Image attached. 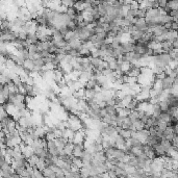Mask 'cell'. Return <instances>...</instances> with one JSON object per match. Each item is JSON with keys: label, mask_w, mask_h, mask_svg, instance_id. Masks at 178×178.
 Listing matches in <instances>:
<instances>
[{"label": "cell", "mask_w": 178, "mask_h": 178, "mask_svg": "<svg viewBox=\"0 0 178 178\" xmlns=\"http://www.w3.org/2000/svg\"><path fill=\"white\" fill-rule=\"evenodd\" d=\"M85 139V131H83L82 129H80V130H77V131L74 132V135L72 137L71 142L73 143V144H83Z\"/></svg>", "instance_id": "1"}, {"label": "cell", "mask_w": 178, "mask_h": 178, "mask_svg": "<svg viewBox=\"0 0 178 178\" xmlns=\"http://www.w3.org/2000/svg\"><path fill=\"white\" fill-rule=\"evenodd\" d=\"M85 151V146L83 144H74L73 146V151H72V155L80 157Z\"/></svg>", "instance_id": "2"}, {"label": "cell", "mask_w": 178, "mask_h": 178, "mask_svg": "<svg viewBox=\"0 0 178 178\" xmlns=\"http://www.w3.org/2000/svg\"><path fill=\"white\" fill-rule=\"evenodd\" d=\"M125 145H126V140L124 139L122 135H120V134H117L115 137V146L117 147V148L119 149H123L125 148Z\"/></svg>", "instance_id": "3"}, {"label": "cell", "mask_w": 178, "mask_h": 178, "mask_svg": "<svg viewBox=\"0 0 178 178\" xmlns=\"http://www.w3.org/2000/svg\"><path fill=\"white\" fill-rule=\"evenodd\" d=\"M47 151H48L49 153H51L52 155H58V150L56 145H55L54 140L47 142Z\"/></svg>", "instance_id": "4"}, {"label": "cell", "mask_w": 178, "mask_h": 178, "mask_svg": "<svg viewBox=\"0 0 178 178\" xmlns=\"http://www.w3.org/2000/svg\"><path fill=\"white\" fill-rule=\"evenodd\" d=\"M22 67L26 70V71L29 73L30 71H32L33 68H35V63H33L32 60H29V58H26V60H23ZM29 75V74H28Z\"/></svg>", "instance_id": "5"}, {"label": "cell", "mask_w": 178, "mask_h": 178, "mask_svg": "<svg viewBox=\"0 0 178 178\" xmlns=\"http://www.w3.org/2000/svg\"><path fill=\"white\" fill-rule=\"evenodd\" d=\"M70 47H71V49H75V50H78L80 49L82 47V42L80 41L79 39H74V40H72V41L68 42Z\"/></svg>", "instance_id": "6"}, {"label": "cell", "mask_w": 178, "mask_h": 178, "mask_svg": "<svg viewBox=\"0 0 178 178\" xmlns=\"http://www.w3.org/2000/svg\"><path fill=\"white\" fill-rule=\"evenodd\" d=\"M134 43L133 41H129V42H125V43H122L121 46L124 49V52H131L133 51V47H134Z\"/></svg>", "instance_id": "7"}, {"label": "cell", "mask_w": 178, "mask_h": 178, "mask_svg": "<svg viewBox=\"0 0 178 178\" xmlns=\"http://www.w3.org/2000/svg\"><path fill=\"white\" fill-rule=\"evenodd\" d=\"M144 128H145V123L140 119H137L134 122H132V129H134V130L139 131V130H142Z\"/></svg>", "instance_id": "8"}, {"label": "cell", "mask_w": 178, "mask_h": 178, "mask_svg": "<svg viewBox=\"0 0 178 178\" xmlns=\"http://www.w3.org/2000/svg\"><path fill=\"white\" fill-rule=\"evenodd\" d=\"M74 132L75 131H73L72 129L66 127V128L63 129V135H62V137H64L65 139H67L68 141H70V142H71L72 137H73V135H74Z\"/></svg>", "instance_id": "9"}, {"label": "cell", "mask_w": 178, "mask_h": 178, "mask_svg": "<svg viewBox=\"0 0 178 178\" xmlns=\"http://www.w3.org/2000/svg\"><path fill=\"white\" fill-rule=\"evenodd\" d=\"M166 11L169 9H178V0H167Z\"/></svg>", "instance_id": "10"}, {"label": "cell", "mask_w": 178, "mask_h": 178, "mask_svg": "<svg viewBox=\"0 0 178 178\" xmlns=\"http://www.w3.org/2000/svg\"><path fill=\"white\" fill-rule=\"evenodd\" d=\"M71 162H72V164H73L74 167H76L77 169H80V168L83 166V164H82V159L80 158V157H77V156L71 155Z\"/></svg>", "instance_id": "11"}, {"label": "cell", "mask_w": 178, "mask_h": 178, "mask_svg": "<svg viewBox=\"0 0 178 178\" xmlns=\"http://www.w3.org/2000/svg\"><path fill=\"white\" fill-rule=\"evenodd\" d=\"M42 173H43V175L44 177H49V178H53L55 177V173L54 171L52 170L50 167H45L43 170H42Z\"/></svg>", "instance_id": "12"}, {"label": "cell", "mask_w": 178, "mask_h": 178, "mask_svg": "<svg viewBox=\"0 0 178 178\" xmlns=\"http://www.w3.org/2000/svg\"><path fill=\"white\" fill-rule=\"evenodd\" d=\"M73 146H74V144L72 142H70L69 141L67 144H65V146H64V153L65 154H68V155H72V151H73Z\"/></svg>", "instance_id": "13"}, {"label": "cell", "mask_w": 178, "mask_h": 178, "mask_svg": "<svg viewBox=\"0 0 178 178\" xmlns=\"http://www.w3.org/2000/svg\"><path fill=\"white\" fill-rule=\"evenodd\" d=\"M140 74H141V68L134 67V66L127 72V75H128V76H132V77H137Z\"/></svg>", "instance_id": "14"}, {"label": "cell", "mask_w": 178, "mask_h": 178, "mask_svg": "<svg viewBox=\"0 0 178 178\" xmlns=\"http://www.w3.org/2000/svg\"><path fill=\"white\" fill-rule=\"evenodd\" d=\"M105 110H106V114L110 116H114V115H117L116 114V105H110V104H106L105 106H104Z\"/></svg>", "instance_id": "15"}, {"label": "cell", "mask_w": 178, "mask_h": 178, "mask_svg": "<svg viewBox=\"0 0 178 178\" xmlns=\"http://www.w3.org/2000/svg\"><path fill=\"white\" fill-rule=\"evenodd\" d=\"M73 7L75 8L76 12H81L85 9V5H83V1L82 0H77L75 1L74 4H73Z\"/></svg>", "instance_id": "16"}, {"label": "cell", "mask_w": 178, "mask_h": 178, "mask_svg": "<svg viewBox=\"0 0 178 178\" xmlns=\"http://www.w3.org/2000/svg\"><path fill=\"white\" fill-rule=\"evenodd\" d=\"M137 105H139V100H137V99H133V100H131V101L129 102V103H127V105L125 107H126V108H128L129 110H137Z\"/></svg>", "instance_id": "17"}, {"label": "cell", "mask_w": 178, "mask_h": 178, "mask_svg": "<svg viewBox=\"0 0 178 178\" xmlns=\"http://www.w3.org/2000/svg\"><path fill=\"white\" fill-rule=\"evenodd\" d=\"M158 106H159V108H160V110H162V112H168V110H169V108H170V106H169V103H168L166 100H160V101L158 102Z\"/></svg>", "instance_id": "18"}, {"label": "cell", "mask_w": 178, "mask_h": 178, "mask_svg": "<svg viewBox=\"0 0 178 178\" xmlns=\"http://www.w3.org/2000/svg\"><path fill=\"white\" fill-rule=\"evenodd\" d=\"M160 145L164 147V149L166 151H168V149L170 148V147H172V144H171V141L167 140V139H164V137H162V141H160V143H159Z\"/></svg>", "instance_id": "19"}, {"label": "cell", "mask_w": 178, "mask_h": 178, "mask_svg": "<svg viewBox=\"0 0 178 178\" xmlns=\"http://www.w3.org/2000/svg\"><path fill=\"white\" fill-rule=\"evenodd\" d=\"M45 167H46V164H45V158H40V157H39V160H38V162H37L36 167L35 168H37V169H39V170L42 171Z\"/></svg>", "instance_id": "20"}, {"label": "cell", "mask_w": 178, "mask_h": 178, "mask_svg": "<svg viewBox=\"0 0 178 178\" xmlns=\"http://www.w3.org/2000/svg\"><path fill=\"white\" fill-rule=\"evenodd\" d=\"M60 4L66 7H71L74 4V1L73 0H60Z\"/></svg>", "instance_id": "21"}, {"label": "cell", "mask_w": 178, "mask_h": 178, "mask_svg": "<svg viewBox=\"0 0 178 178\" xmlns=\"http://www.w3.org/2000/svg\"><path fill=\"white\" fill-rule=\"evenodd\" d=\"M44 139H45V141L49 142V141H53V140H54L55 137H54V134H53V132L49 131V132H46V133H45Z\"/></svg>", "instance_id": "22"}, {"label": "cell", "mask_w": 178, "mask_h": 178, "mask_svg": "<svg viewBox=\"0 0 178 178\" xmlns=\"http://www.w3.org/2000/svg\"><path fill=\"white\" fill-rule=\"evenodd\" d=\"M168 127V123L167 122H164V121H158V124H157V128L160 130V131H164V129Z\"/></svg>", "instance_id": "23"}, {"label": "cell", "mask_w": 178, "mask_h": 178, "mask_svg": "<svg viewBox=\"0 0 178 178\" xmlns=\"http://www.w3.org/2000/svg\"><path fill=\"white\" fill-rule=\"evenodd\" d=\"M27 50H28V52H32V53H36V52L39 51L37 44H28Z\"/></svg>", "instance_id": "24"}, {"label": "cell", "mask_w": 178, "mask_h": 178, "mask_svg": "<svg viewBox=\"0 0 178 178\" xmlns=\"http://www.w3.org/2000/svg\"><path fill=\"white\" fill-rule=\"evenodd\" d=\"M167 14L170 17H178V9H169L167 11Z\"/></svg>", "instance_id": "25"}, {"label": "cell", "mask_w": 178, "mask_h": 178, "mask_svg": "<svg viewBox=\"0 0 178 178\" xmlns=\"http://www.w3.org/2000/svg\"><path fill=\"white\" fill-rule=\"evenodd\" d=\"M177 28H178L177 22H175V21H172V23H171V30H177Z\"/></svg>", "instance_id": "26"}]
</instances>
